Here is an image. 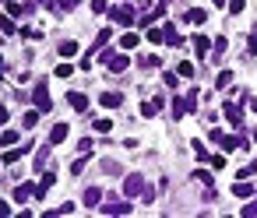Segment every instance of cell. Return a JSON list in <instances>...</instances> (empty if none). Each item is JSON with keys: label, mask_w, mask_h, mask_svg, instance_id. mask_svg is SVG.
Listing matches in <instances>:
<instances>
[{"label": "cell", "mask_w": 257, "mask_h": 218, "mask_svg": "<svg viewBox=\"0 0 257 218\" xmlns=\"http://www.w3.org/2000/svg\"><path fill=\"white\" fill-rule=\"evenodd\" d=\"M208 137H211V144H219V148H225V151H233V148H247V137H233V134H225L222 127L208 130Z\"/></svg>", "instance_id": "1"}, {"label": "cell", "mask_w": 257, "mask_h": 218, "mask_svg": "<svg viewBox=\"0 0 257 218\" xmlns=\"http://www.w3.org/2000/svg\"><path fill=\"white\" fill-rule=\"evenodd\" d=\"M32 106L42 109V113H50V109H53V102H50V81H46V78L36 81V88H32Z\"/></svg>", "instance_id": "2"}, {"label": "cell", "mask_w": 257, "mask_h": 218, "mask_svg": "<svg viewBox=\"0 0 257 218\" xmlns=\"http://www.w3.org/2000/svg\"><path fill=\"white\" fill-rule=\"evenodd\" d=\"M110 21H113V25H120V28H127V25H138V14H134V7H130V4H120V7H113V11H110Z\"/></svg>", "instance_id": "3"}, {"label": "cell", "mask_w": 257, "mask_h": 218, "mask_svg": "<svg viewBox=\"0 0 257 218\" xmlns=\"http://www.w3.org/2000/svg\"><path fill=\"white\" fill-rule=\"evenodd\" d=\"M99 60H102L106 67H110L113 74H124V70H127V64H130L124 53H113V50H102V56H99Z\"/></svg>", "instance_id": "4"}, {"label": "cell", "mask_w": 257, "mask_h": 218, "mask_svg": "<svg viewBox=\"0 0 257 218\" xmlns=\"http://www.w3.org/2000/svg\"><path fill=\"white\" fill-rule=\"evenodd\" d=\"M28 151H32V141H25L21 148H14V144H11V148H4V155H0V162H4V166H14V162H18L21 155H28Z\"/></svg>", "instance_id": "5"}, {"label": "cell", "mask_w": 257, "mask_h": 218, "mask_svg": "<svg viewBox=\"0 0 257 218\" xmlns=\"http://www.w3.org/2000/svg\"><path fill=\"white\" fill-rule=\"evenodd\" d=\"M141 190H145V176L141 172H130V176L124 180V194L127 197H141Z\"/></svg>", "instance_id": "6"}, {"label": "cell", "mask_w": 257, "mask_h": 218, "mask_svg": "<svg viewBox=\"0 0 257 218\" xmlns=\"http://www.w3.org/2000/svg\"><path fill=\"white\" fill-rule=\"evenodd\" d=\"M222 109H225V120H229V127H236V130L243 127V106H239V102H225Z\"/></svg>", "instance_id": "7"}, {"label": "cell", "mask_w": 257, "mask_h": 218, "mask_svg": "<svg viewBox=\"0 0 257 218\" xmlns=\"http://www.w3.org/2000/svg\"><path fill=\"white\" fill-rule=\"evenodd\" d=\"M36 190H39V183H32V180H28V183H18V186H14V201L25 204L28 197H36Z\"/></svg>", "instance_id": "8"}, {"label": "cell", "mask_w": 257, "mask_h": 218, "mask_svg": "<svg viewBox=\"0 0 257 218\" xmlns=\"http://www.w3.org/2000/svg\"><path fill=\"white\" fill-rule=\"evenodd\" d=\"M211 46H215V42H211L208 35H194V53H198V60H208V56H211Z\"/></svg>", "instance_id": "9"}, {"label": "cell", "mask_w": 257, "mask_h": 218, "mask_svg": "<svg viewBox=\"0 0 257 218\" xmlns=\"http://www.w3.org/2000/svg\"><path fill=\"white\" fill-rule=\"evenodd\" d=\"M67 106H71L74 113H85V109H88V95H81V92H67Z\"/></svg>", "instance_id": "10"}, {"label": "cell", "mask_w": 257, "mask_h": 218, "mask_svg": "<svg viewBox=\"0 0 257 218\" xmlns=\"http://www.w3.org/2000/svg\"><path fill=\"white\" fill-rule=\"evenodd\" d=\"M233 194L247 201V197H254V194H257V186H254L250 180H236V183H233Z\"/></svg>", "instance_id": "11"}, {"label": "cell", "mask_w": 257, "mask_h": 218, "mask_svg": "<svg viewBox=\"0 0 257 218\" xmlns=\"http://www.w3.org/2000/svg\"><path fill=\"white\" fill-rule=\"evenodd\" d=\"M184 21H190L194 28H201V25L208 21V11H201V7H190V11L184 14Z\"/></svg>", "instance_id": "12"}, {"label": "cell", "mask_w": 257, "mask_h": 218, "mask_svg": "<svg viewBox=\"0 0 257 218\" xmlns=\"http://www.w3.org/2000/svg\"><path fill=\"white\" fill-rule=\"evenodd\" d=\"M53 186H56V172H46V176L39 180V190H36V201H39V197H46V194L53 190Z\"/></svg>", "instance_id": "13"}, {"label": "cell", "mask_w": 257, "mask_h": 218, "mask_svg": "<svg viewBox=\"0 0 257 218\" xmlns=\"http://www.w3.org/2000/svg\"><path fill=\"white\" fill-rule=\"evenodd\" d=\"M120 102H124V95H120V92H102L99 95V106H106V109H116Z\"/></svg>", "instance_id": "14"}, {"label": "cell", "mask_w": 257, "mask_h": 218, "mask_svg": "<svg viewBox=\"0 0 257 218\" xmlns=\"http://www.w3.org/2000/svg\"><path fill=\"white\" fill-rule=\"evenodd\" d=\"M81 201H85V208H99L102 204V190H99V186H88Z\"/></svg>", "instance_id": "15"}, {"label": "cell", "mask_w": 257, "mask_h": 218, "mask_svg": "<svg viewBox=\"0 0 257 218\" xmlns=\"http://www.w3.org/2000/svg\"><path fill=\"white\" fill-rule=\"evenodd\" d=\"M106 215H130V204L127 201H110V204H102Z\"/></svg>", "instance_id": "16"}, {"label": "cell", "mask_w": 257, "mask_h": 218, "mask_svg": "<svg viewBox=\"0 0 257 218\" xmlns=\"http://www.w3.org/2000/svg\"><path fill=\"white\" fill-rule=\"evenodd\" d=\"M64 141H67V123H56L50 130V144H64Z\"/></svg>", "instance_id": "17"}, {"label": "cell", "mask_w": 257, "mask_h": 218, "mask_svg": "<svg viewBox=\"0 0 257 218\" xmlns=\"http://www.w3.org/2000/svg\"><path fill=\"white\" fill-rule=\"evenodd\" d=\"M78 50H81L78 42H71V39H67V42H60V50H56V53L64 56V60H71V56H78Z\"/></svg>", "instance_id": "18"}, {"label": "cell", "mask_w": 257, "mask_h": 218, "mask_svg": "<svg viewBox=\"0 0 257 218\" xmlns=\"http://www.w3.org/2000/svg\"><path fill=\"white\" fill-rule=\"evenodd\" d=\"M187 113H190L187 95H184V99H173V116H176V120H180V116H187Z\"/></svg>", "instance_id": "19"}, {"label": "cell", "mask_w": 257, "mask_h": 218, "mask_svg": "<svg viewBox=\"0 0 257 218\" xmlns=\"http://www.w3.org/2000/svg\"><path fill=\"white\" fill-rule=\"evenodd\" d=\"M225 50H229V39H225V35L215 39V46H211V60H222V53H225Z\"/></svg>", "instance_id": "20"}, {"label": "cell", "mask_w": 257, "mask_h": 218, "mask_svg": "<svg viewBox=\"0 0 257 218\" xmlns=\"http://www.w3.org/2000/svg\"><path fill=\"white\" fill-rule=\"evenodd\" d=\"M165 42H169V46H184V39H180V32L173 28V21L165 25Z\"/></svg>", "instance_id": "21"}, {"label": "cell", "mask_w": 257, "mask_h": 218, "mask_svg": "<svg viewBox=\"0 0 257 218\" xmlns=\"http://www.w3.org/2000/svg\"><path fill=\"white\" fill-rule=\"evenodd\" d=\"M159 109H162V99H152V102L141 106V116H159Z\"/></svg>", "instance_id": "22"}, {"label": "cell", "mask_w": 257, "mask_h": 218, "mask_svg": "<svg viewBox=\"0 0 257 218\" xmlns=\"http://www.w3.org/2000/svg\"><path fill=\"white\" fill-rule=\"evenodd\" d=\"M18 137H21L18 130H11V127H7L4 134H0V144H4V148H11V144H18Z\"/></svg>", "instance_id": "23"}, {"label": "cell", "mask_w": 257, "mask_h": 218, "mask_svg": "<svg viewBox=\"0 0 257 218\" xmlns=\"http://www.w3.org/2000/svg\"><path fill=\"white\" fill-rule=\"evenodd\" d=\"M110 39H113V32H110V28H102V32L95 35V42H92V50H102V46H106Z\"/></svg>", "instance_id": "24"}, {"label": "cell", "mask_w": 257, "mask_h": 218, "mask_svg": "<svg viewBox=\"0 0 257 218\" xmlns=\"http://www.w3.org/2000/svg\"><path fill=\"white\" fill-rule=\"evenodd\" d=\"M190 148H194V155H198V162H208V151H204V144H201L198 137L190 141Z\"/></svg>", "instance_id": "25"}, {"label": "cell", "mask_w": 257, "mask_h": 218, "mask_svg": "<svg viewBox=\"0 0 257 218\" xmlns=\"http://www.w3.org/2000/svg\"><path fill=\"white\" fill-rule=\"evenodd\" d=\"M138 42H141L138 35H134V32H127L124 39H120V50H134V46H138Z\"/></svg>", "instance_id": "26"}, {"label": "cell", "mask_w": 257, "mask_h": 218, "mask_svg": "<svg viewBox=\"0 0 257 218\" xmlns=\"http://www.w3.org/2000/svg\"><path fill=\"white\" fill-rule=\"evenodd\" d=\"M225 84H233V70H219V78H215V88H225Z\"/></svg>", "instance_id": "27"}, {"label": "cell", "mask_w": 257, "mask_h": 218, "mask_svg": "<svg viewBox=\"0 0 257 218\" xmlns=\"http://www.w3.org/2000/svg\"><path fill=\"white\" fill-rule=\"evenodd\" d=\"M148 42H155V46L165 42V28H148Z\"/></svg>", "instance_id": "28"}, {"label": "cell", "mask_w": 257, "mask_h": 218, "mask_svg": "<svg viewBox=\"0 0 257 218\" xmlns=\"http://www.w3.org/2000/svg\"><path fill=\"white\" fill-rule=\"evenodd\" d=\"M176 74H180V78H194V64H190V60H180Z\"/></svg>", "instance_id": "29"}, {"label": "cell", "mask_w": 257, "mask_h": 218, "mask_svg": "<svg viewBox=\"0 0 257 218\" xmlns=\"http://www.w3.org/2000/svg\"><path fill=\"white\" fill-rule=\"evenodd\" d=\"M39 113H42V109H28V113H25V127H28V130L39 123Z\"/></svg>", "instance_id": "30"}, {"label": "cell", "mask_w": 257, "mask_h": 218, "mask_svg": "<svg viewBox=\"0 0 257 218\" xmlns=\"http://www.w3.org/2000/svg\"><path fill=\"white\" fill-rule=\"evenodd\" d=\"M110 11V0H92V14H106Z\"/></svg>", "instance_id": "31"}, {"label": "cell", "mask_w": 257, "mask_h": 218, "mask_svg": "<svg viewBox=\"0 0 257 218\" xmlns=\"http://www.w3.org/2000/svg\"><path fill=\"white\" fill-rule=\"evenodd\" d=\"M208 166H211V169H225V155H211Z\"/></svg>", "instance_id": "32"}, {"label": "cell", "mask_w": 257, "mask_h": 218, "mask_svg": "<svg viewBox=\"0 0 257 218\" xmlns=\"http://www.w3.org/2000/svg\"><path fill=\"white\" fill-rule=\"evenodd\" d=\"M247 7V0H229V14H243Z\"/></svg>", "instance_id": "33"}, {"label": "cell", "mask_w": 257, "mask_h": 218, "mask_svg": "<svg viewBox=\"0 0 257 218\" xmlns=\"http://www.w3.org/2000/svg\"><path fill=\"white\" fill-rule=\"evenodd\" d=\"M102 172H110V176H116V172H120V162H113V158H110V162H102Z\"/></svg>", "instance_id": "34"}, {"label": "cell", "mask_w": 257, "mask_h": 218, "mask_svg": "<svg viewBox=\"0 0 257 218\" xmlns=\"http://www.w3.org/2000/svg\"><path fill=\"white\" fill-rule=\"evenodd\" d=\"M92 127H95V130H99V134H106V130H113V120H95V123H92Z\"/></svg>", "instance_id": "35"}, {"label": "cell", "mask_w": 257, "mask_h": 218, "mask_svg": "<svg viewBox=\"0 0 257 218\" xmlns=\"http://www.w3.org/2000/svg\"><path fill=\"white\" fill-rule=\"evenodd\" d=\"M187 102H190V113H198V88L187 92Z\"/></svg>", "instance_id": "36"}, {"label": "cell", "mask_w": 257, "mask_h": 218, "mask_svg": "<svg viewBox=\"0 0 257 218\" xmlns=\"http://www.w3.org/2000/svg\"><path fill=\"white\" fill-rule=\"evenodd\" d=\"M141 67H145V70H152V67H159V56H141Z\"/></svg>", "instance_id": "37"}, {"label": "cell", "mask_w": 257, "mask_h": 218, "mask_svg": "<svg viewBox=\"0 0 257 218\" xmlns=\"http://www.w3.org/2000/svg\"><path fill=\"white\" fill-rule=\"evenodd\" d=\"M71 74H74L71 64H60V67H56V78H71Z\"/></svg>", "instance_id": "38"}, {"label": "cell", "mask_w": 257, "mask_h": 218, "mask_svg": "<svg viewBox=\"0 0 257 218\" xmlns=\"http://www.w3.org/2000/svg\"><path fill=\"white\" fill-rule=\"evenodd\" d=\"M7 14L14 18V14H21V0H7Z\"/></svg>", "instance_id": "39"}, {"label": "cell", "mask_w": 257, "mask_h": 218, "mask_svg": "<svg viewBox=\"0 0 257 218\" xmlns=\"http://www.w3.org/2000/svg\"><path fill=\"white\" fill-rule=\"evenodd\" d=\"M243 218H257V197L250 201V204H247V208H243Z\"/></svg>", "instance_id": "40"}, {"label": "cell", "mask_w": 257, "mask_h": 218, "mask_svg": "<svg viewBox=\"0 0 257 218\" xmlns=\"http://www.w3.org/2000/svg\"><path fill=\"white\" fill-rule=\"evenodd\" d=\"M0 28H4V35H14V21L11 18H0Z\"/></svg>", "instance_id": "41"}, {"label": "cell", "mask_w": 257, "mask_h": 218, "mask_svg": "<svg viewBox=\"0 0 257 218\" xmlns=\"http://www.w3.org/2000/svg\"><path fill=\"white\" fill-rule=\"evenodd\" d=\"M162 81H165V88H176V81H180V78L173 74V70H165V78H162Z\"/></svg>", "instance_id": "42"}, {"label": "cell", "mask_w": 257, "mask_h": 218, "mask_svg": "<svg viewBox=\"0 0 257 218\" xmlns=\"http://www.w3.org/2000/svg\"><path fill=\"white\" fill-rule=\"evenodd\" d=\"M247 53H250V56L257 53V32H250V39H247Z\"/></svg>", "instance_id": "43"}, {"label": "cell", "mask_w": 257, "mask_h": 218, "mask_svg": "<svg viewBox=\"0 0 257 218\" xmlns=\"http://www.w3.org/2000/svg\"><path fill=\"white\" fill-rule=\"evenodd\" d=\"M141 201H145V204H152V201H155V190H152V186H145V190H141Z\"/></svg>", "instance_id": "44"}, {"label": "cell", "mask_w": 257, "mask_h": 218, "mask_svg": "<svg viewBox=\"0 0 257 218\" xmlns=\"http://www.w3.org/2000/svg\"><path fill=\"white\" fill-rule=\"evenodd\" d=\"M56 4H60V7H64V11H74V7H78V4H81V0H56Z\"/></svg>", "instance_id": "45"}, {"label": "cell", "mask_w": 257, "mask_h": 218, "mask_svg": "<svg viewBox=\"0 0 257 218\" xmlns=\"http://www.w3.org/2000/svg\"><path fill=\"white\" fill-rule=\"evenodd\" d=\"M78 148H81V155H88V151H92V137H81Z\"/></svg>", "instance_id": "46"}, {"label": "cell", "mask_w": 257, "mask_h": 218, "mask_svg": "<svg viewBox=\"0 0 257 218\" xmlns=\"http://www.w3.org/2000/svg\"><path fill=\"white\" fill-rule=\"evenodd\" d=\"M81 169H85V155L78 158V162H71V172H74V176H78V172H81Z\"/></svg>", "instance_id": "47"}, {"label": "cell", "mask_w": 257, "mask_h": 218, "mask_svg": "<svg viewBox=\"0 0 257 218\" xmlns=\"http://www.w3.org/2000/svg\"><path fill=\"white\" fill-rule=\"evenodd\" d=\"M211 4H215V7H225V0H211Z\"/></svg>", "instance_id": "48"}, {"label": "cell", "mask_w": 257, "mask_h": 218, "mask_svg": "<svg viewBox=\"0 0 257 218\" xmlns=\"http://www.w3.org/2000/svg\"><path fill=\"white\" fill-rule=\"evenodd\" d=\"M254 113H257V99H254Z\"/></svg>", "instance_id": "49"}, {"label": "cell", "mask_w": 257, "mask_h": 218, "mask_svg": "<svg viewBox=\"0 0 257 218\" xmlns=\"http://www.w3.org/2000/svg\"><path fill=\"white\" fill-rule=\"evenodd\" d=\"M254 141H257V130H254Z\"/></svg>", "instance_id": "50"}, {"label": "cell", "mask_w": 257, "mask_h": 218, "mask_svg": "<svg viewBox=\"0 0 257 218\" xmlns=\"http://www.w3.org/2000/svg\"><path fill=\"white\" fill-rule=\"evenodd\" d=\"M254 172H257V162H254Z\"/></svg>", "instance_id": "51"}]
</instances>
